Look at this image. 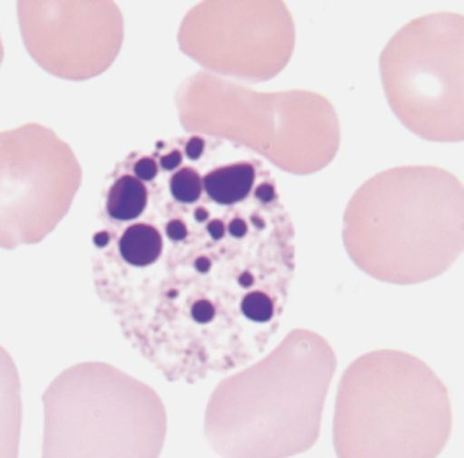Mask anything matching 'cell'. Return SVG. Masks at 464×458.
Masks as SVG:
<instances>
[{"mask_svg":"<svg viewBox=\"0 0 464 458\" xmlns=\"http://www.w3.org/2000/svg\"><path fill=\"white\" fill-rule=\"evenodd\" d=\"M189 234L145 269L92 264L125 340L170 381L239 368L277 332L294 278V225L266 171L246 201L188 207Z\"/></svg>","mask_w":464,"mask_h":458,"instance_id":"1","label":"cell"},{"mask_svg":"<svg viewBox=\"0 0 464 458\" xmlns=\"http://www.w3.org/2000/svg\"><path fill=\"white\" fill-rule=\"evenodd\" d=\"M385 93L405 126L430 141V109L463 135V15L417 18L389 42L381 60Z\"/></svg>","mask_w":464,"mask_h":458,"instance_id":"2","label":"cell"},{"mask_svg":"<svg viewBox=\"0 0 464 458\" xmlns=\"http://www.w3.org/2000/svg\"><path fill=\"white\" fill-rule=\"evenodd\" d=\"M266 169L256 159L215 165L203 173L205 197L219 207H232L254 193Z\"/></svg>","mask_w":464,"mask_h":458,"instance_id":"3","label":"cell"},{"mask_svg":"<svg viewBox=\"0 0 464 458\" xmlns=\"http://www.w3.org/2000/svg\"><path fill=\"white\" fill-rule=\"evenodd\" d=\"M150 205V187L137 179L127 163H117L109 177L102 197L101 218L114 223H132L140 219Z\"/></svg>","mask_w":464,"mask_h":458,"instance_id":"4","label":"cell"},{"mask_svg":"<svg viewBox=\"0 0 464 458\" xmlns=\"http://www.w3.org/2000/svg\"><path fill=\"white\" fill-rule=\"evenodd\" d=\"M165 177L167 183V191L170 195L173 201H177L179 205H197L198 201H201L205 197V190H203V173H199L197 167L183 163L179 171L167 173L160 171Z\"/></svg>","mask_w":464,"mask_h":458,"instance_id":"5","label":"cell"},{"mask_svg":"<svg viewBox=\"0 0 464 458\" xmlns=\"http://www.w3.org/2000/svg\"><path fill=\"white\" fill-rule=\"evenodd\" d=\"M127 167L134 173L137 179H140L143 183H153L160 175V165L155 159V155H147V153L132 152L124 161Z\"/></svg>","mask_w":464,"mask_h":458,"instance_id":"6","label":"cell"},{"mask_svg":"<svg viewBox=\"0 0 464 458\" xmlns=\"http://www.w3.org/2000/svg\"><path fill=\"white\" fill-rule=\"evenodd\" d=\"M153 155L159 161L160 171L171 173V171H179L185 161V153L181 149V139H179V147H170L167 152H155Z\"/></svg>","mask_w":464,"mask_h":458,"instance_id":"7","label":"cell"}]
</instances>
